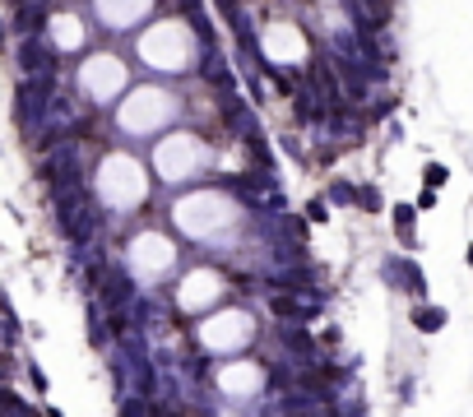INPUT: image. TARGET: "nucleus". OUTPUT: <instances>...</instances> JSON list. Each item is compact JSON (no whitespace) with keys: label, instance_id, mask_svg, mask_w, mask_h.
<instances>
[{"label":"nucleus","instance_id":"8","mask_svg":"<svg viewBox=\"0 0 473 417\" xmlns=\"http://www.w3.org/2000/svg\"><path fill=\"white\" fill-rule=\"evenodd\" d=\"M283 237H288L293 246H302V242H307V223H302V218H288V223H283Z\"/></svg>","mask_w":473,"mask_h":417},{"label":"nucleus","instance_id":"2","mask_svg":"<svg viewBox=\"0 0 473 417\" xmlns=\"http://www.w3.org/2000/svg\"><path fill=\"white\" fill-rule=\"evenodd\" d=\"M390 274H395V283H404L413 297H422V287H427V283H422V269H418L413 260H404V264H390Z\"/></svg>","mask_w":473,"mask_h":417},{"label":"nucleus","instance_id":"9","mask_svg":"<svg viewBox=\"0 0 473 417\" xmlns=\"http://www.w3.org/2000/svg\"><path fill=\"white\" fill-rule=\"evenodd\" d=\"M330 195H334V204H357V190H352V186H343V181L330 190Z\"/></svg>","mask_w":473,"mask_h":417},{"label":"nucleus","instance_id":"5","mask_svg":"<svg viewBox=\"0 0 473 417\" xmlns=\"http://www.w3.org/2000/svg\"><path fill=\"white\" fill-rule=\"evenodd\" d=\"M288 343H293V357H297V362H311V352H316V343H311V334H302V330H293L288 334Z\"/></svg>","mask_w":473,"mask_h":417},{"label":"nucleus","instance_id":"11","mask_svg":"<svg viewBox=\"0 0 473 417\" xmlns=\"http://www.w3.org/2000/svg\"><path fill=\"white\" fill-rule=\"evenodd\" d=\"M325 213H330V208L320 204V199H316V204H311V208H307V218H311V223H320V218H325Z\"/></svg>","mask_w":473,"mask_h":417},{"label":"nucleus","instance_id":"6","mask_svg":"<svg viewBox=\"0 0 473 417\" xmlns=\"http://www.w3.org/2000/svg\"><path fill=\"white\" fill-rule=\"evenodd\" d=\"M413 325H418V330H441V325H446V316H441V311H431V306H422V311H413Z\"/></svg>","mask_w":473,"mask_h":417},{"label":"nucleus","instance_id":"13","mask_svg":"<svg viewBox=\"0 0 473 417\" xmlns=\"http://www.w3.org/2000/svg\"><path fill=\"white\" fill-rule=\"evenodd\" d=\"M0 46H5V28H0Z\"/></svg>","mask_w":473,"mask_h":417},{"label":"nucleus","instance_id":"12","mask_svg":"<svg viewBox=\"0 0 473 417\" xmlns=\"http://www.w3.org/2000/svg\"><path fill=\"white\" fill-rule=\"evenodd\" d=\"M219 5H223V10H228V19H232V23L242 19V14H237V0H219Z\"/></svg>","mask_w":473,"mask_h":417},{"label":"nucleus","instance_id":"10","mask_svg":"<svg viewBox=\"0 0 473 417\" xmlns=\"http://www.w3.org/2000/svg\"><path fill=\"white\" fill-rule=\"evenodd\" d=\"M446 181V167H427V186H441Z\"/></svg>","mask_w":473,"mask_h":417},{"label":"nucleus","instance_id":"7","mask_svg":"<svg viewBox=\"0 0 473 417\" xmlns=\"http://www.w3.org/2000/svg\"><path fill=\"white\" fill-rule=\"evenodd\" d=\"M357 204H362L367 213H376V208H381V190L376 186H357Z\"/></svg>","mask_w":473,"mask_h":417},{"label":"nucleus","instance_id":"1","mask_svg":"<svg viewBox=\"0 0 473 417\" xmlns=\"http://www.w3.org/2000/svg\"><path fill=\"white\" fill-rule=\"evenodd\" d=\"M130 292L135 287H130V278H125L121 269H102V297H107V306L121 311L125 301H130Z\"/></svg>","mask_w":473,"mask_h":417},{"label":"nucleus","instance_id":"4","mask_svg":"<svg viewBox=\"0 0 473 417\" xmlns=\"http://www.w3.org/2000/svg\"><path fill=\"white\" fill-rule=\"evenodd\" d=\"M274 311H278V320H307L311 316V306H302L293 297H274Z\"/></svg>","mask_w":473,"mask_h":417},{"label":"nucleus","instance_id":"3","mask_svg":"<svg viewBox=\"0 0 473 417\" xmlns=\"http://www.w3.org/2000/svg\"><path fill=\"white\" fill-rule=\"evenodd\" d=\"M19 66L33 70V75H37V70H51V51H47L42 42H28V46L19 51Z\"/></svg>","mask_w":473,"mask_h":417}]
</instances>
